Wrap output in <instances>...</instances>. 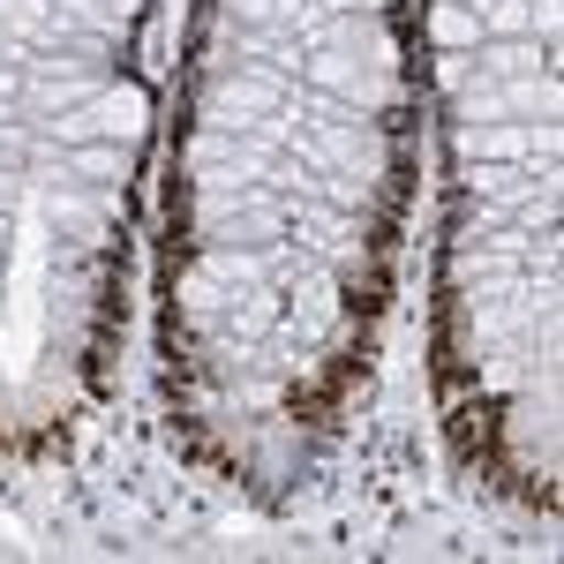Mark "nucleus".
Here are the masks:
<instances>
[{"mask_svg": "<svg viewBox=\"0 0 564 564\" xmlns=\"http://www.w3.org/2000/svg\"><path fill=\"white\" fill-rule=\"evenodd\" d=\"M286 106V84L271 61H241V68H218L204 84V129H226V135H249L263 113Z\"/></svg>", "mask_w": 564, "mask_h": 564, "instance_id": "obj_1", "label": "nucleus"}, {"mask_svg": "<svg viewBox=\"0 0 564 564\" xmlns=\"http://www.w3.org/2000/svg\"><path fill=\"white\" fill-rule=\"evenodd\" d=\"M84 113H90V135L129 143V151H135V135L151 129V90H143V84H106V90L84 106Z\"/></svg>", "mask_w": 564, "mask_h": 564, "instance_id": "obj_2", "label": "nucleus"}, {"mask_svg": "<svg viewBox=\"0 0 564 564\" xmlns=\"http://www.w3.org/2000/svg\"><path fill=\"white\" fill-rule=\"evenodd\" d=\"M557 53L542 39H497V45H475V84H512V76H550Z\"/></svg>", "mask_w": 564, "mask_h": 564, "instance_id": "obj_3", "label": "nucleus"}, {"mask_svg": "<svg viewBox=\"0 0 564 564\" xmlns=\"http://www.w3.org/2000/svg\"><path fill=\"white\" fill-rule=\"evenodd\" d=\"M279 294H271V279L257 286H234V302H226V347H263L271 332H279Z\"/></svg>", "mask_w": 564, "mask_h": 564, "instance_id": "obj_4", "label": "nucleus"}, {"mask_svg": "<svg viewBox=\"0 0 564 564\" xmlns=\"http://www.w3.org/2000/svg\"><path fill=\"white\" fill-rule=\"evenodd\" d=\"M121 212V196L113 188H98V196H45V218H53V234H68V241H98L106 234V218Z\"/></svg>", "mask_w": 564, "mask_h": 564, "instance_id": "obj_5", "label": "nucleus"}, {"mask_svg": "<svg viewBox=\"0 0 564 564\" xmlns=\"http://www.w3.org/2000/svg\"><path fill=\"white\" fill-rule=\"evenodd\" d=\"M279 249H234V241H212L196 271H212L218 286H257V279H279Z\"/></svg>", "mask_w": 564, "mask_h": 564, "instance_id": "obj_6", "label": "nucleus"}, {"mask_svg": "<svg viewBox=\"0 0 564 564\" xmlns=\"http://www.w3.org/2000/svg\"><path fill=\"white\" fill-rule=\"evenodd\" d=\"M61 181H129V143L90 135L76 151H61Z\"/></svg>", "mask_w": 564, "mask_h": 564, "instance_id": "obj_7", "label": "nucleus"}, {"mask_svg": "<svg viewBox=\"0 0 564 564\" xmlns=\"http://www.w3.org/2000/svg\"><path fill=\"white\" fill-rule=\"evenodd\" d=\"M430 39H436V53H475L481 45V15L459 8V0H436L430 8Z\"/></svg>", "mask_w": 564, "mask_h": 564, "instance_id": "obj_8", "label": "nucleus"}, {"mask_svg": "<svg viewBox=\"0 0 564 564\" xmlns=\"http://www.w3.org/2000/svg\"><path fill=\"white\" fill-rule=\"evenodd\" d=\"M226 302H234V286H218L212 271H181V308H188L196 324L226 332Z\"/></svg>", "mask_w": 564, "mask_h": 564, "instance_id": "obj_9", "label": "nucleus"}, {"mask_svg": "<svg viewBox=\"0 0 564 564\" xmlns=\"http://www.w3.org/2000/svg\"><path fill=\"white\" fill-rule=\"evenodd\" d=\"M391 106H399V68H361L347 84V113H361V121H377Z\"/></svg>", "mask_w": 564, "mask_h": 564, "instance_id": "obj_10", "label": "nucleus"}, {"mask_svg": "<svg viewBox=\"0 0 564 564\" xmlns=\"http://www.w3.org/2000/svg\"><path fill=\"white\" fill-rule=\"evenodd\" d=\"M53 15H68V23H76V31H98V39H129V23L135 15H121V8H113V0H53Z\"/></svg>", "mask_w": 564, "mask_h": 564, "instance_id": "obj_11", "label": "nucleus"}, {"mask_svg": "<svg viewBox=\"0 0 564 564\" xmlns=\"http://www.w3.org/2000/svg\"><path fill=\"white\" fill-rule=\"evenodd\" d=\"M241 151V135H226V129H196L188 143H181V174H212V166H226Z\"/></svg>", "mask_w": 564, "mask_h": 564, "instance_id": "obj_12", "label": "nucleus"}, {"mask_svg": "<svg viewBox=\"0 0 564 564\" xmlns=\"http://www.w3.org/2000/svg\"><path fill=\"white\" fill-rule=\"evenodd\" d=\"M481 23H489L497 39H527V0H497V8H489Z\"/></svg>", "mask_w": 564, "mask_h": 564, "instance_id": "obj_13", "label": "nucleus"}, {"mask_svg": "<svg viewBox=\"0 0 564 564\" xmlns=\"http://www.w3.org/2000/svg\"><path fill=\"white\" fill-rule=\"evenodd\" d=\"M436 84L467 90V84H475V53H436Z\"/></svg>", "mask_w": 564, "mask_h": 564, "instance_id": "obj_14", "label": "nucleus"}, {"mask_svg": "<svg viewBox=\"0 0 564 564\" xmlns=\"http://www.w3.org/2000/svg\"><path fill=\"white\" fill-rule=\"evenodd\" d=\"M23 204V166H0V212H15Z\"/></svg>", "mask_w": 564, "mask_h": 564, "instance_id": "obj_15", "label": "nucleus"}, {"mask_svg": "<svg viewBox=\"0 0 564 564\" xmlns=\"http://www.w3.org/2000/svg\"><path fill=\"white\" fill-rule=\"evenodd\" d=\"M8 121H15V98H0V129H8Z\"/></svg>", "mask_w": 564, "mask_h": 564, "instance_id": "obj_16", "label": "nucleus"}, {"mask_svg": "<svg viewBox=\"0 0 564 564\" xmlns=\"http://www.w3.org/2000/svg\"><path fill=\"white\" fill-rule=\"evenodd\" d=\"M0 257H8V212H0Z\"/></svg>", "mask_w": 564, "mask_h": 564, "instance_id": "obj_17", "label": "nucleus"}]
</instances>
